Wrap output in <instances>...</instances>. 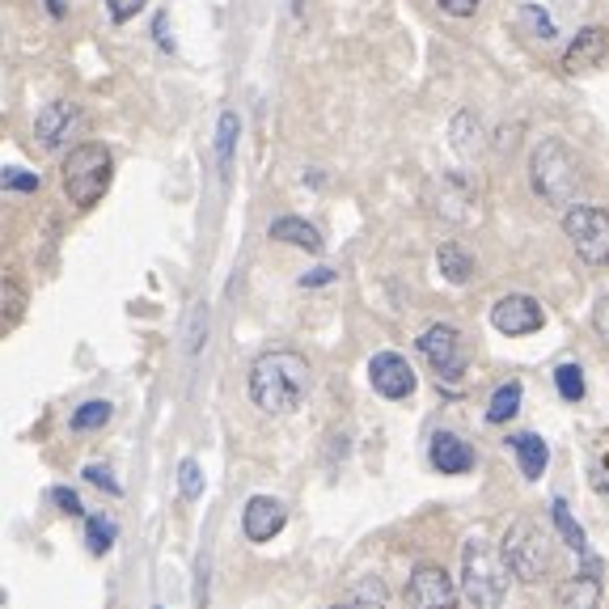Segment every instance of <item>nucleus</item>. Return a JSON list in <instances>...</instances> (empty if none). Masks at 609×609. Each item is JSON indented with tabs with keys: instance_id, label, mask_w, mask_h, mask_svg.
<instances>
[{
	"instance_id": "f257e3e1",
	"label": "nucleus",
	"mask_w": 609,
	"mask_h": 609,
	"mask_svg": "<svg viewBox=\"0 0 609 609\" xmlns=\"http://www.w3.org/2000/svg\"><path fill=\"white\" fill-rule=\"evenodd\" d=\"M309 361L301 352H263L258 361L250 364V398L258 411L267 416H292L309 398Z\"/></svg>"
},
{
	"instance_id": "f03ea898",
	"label": "nucleus",
	"mask_w": 609,
	"mask_h": 609,
	"mask_svg": "<svg viewBox=\"0 0 609 609\" xmlns=\"http://www.w3.org/2000/svg\"><path fill=\"white\" fill-rule=\"evenodd\" d=\"M529 178H533V191L542 195L546 203H554V208H572L584 187L580 162L572 157V148L558 136H546L533 148V157H529Z\"/></svg>"
},
{
	"instance_id": "7ed1b4c3",
	"label": "nucleus",
	"mask_w": 609,
	"mask_h": 609,
	"mask_svg": "<svg viewBox=\"0 0 609 609\" xmlns=\"http://www.w3.org/2000/svg\"><path fill=\"white\" fill-rule=\"evenodd\" d=\"M462 593L474 609H503L508 597V567L491 542L470 538L462 546Z\"/></svg>"
},
{
	"instance_id": "20e7f679",
	"label": "nucleus",
	"mask_w": 609,
	"mask_h": 609,
	"mask_svg": "<svg viewBox=\"0 0 609 609\" xmlns=\"http://www.w3.org/2000/svg\"><path fill=\"white\" fill-rule=\"evenodd\" d=\"M111 174H114V162H111V148L107 144H77L64 166H59V178H64V195L77 203V208H93L107 187H111Z\"/></svg>"
},
{
	"instance_id": "39448f33",
	"label": "nucleus",
	"mask_w": 609,
	"mask_h": 609,
	"mask_svg": "<svg viewBox=\"0 0 609 609\" xmlns=\"http://www.w3.org/2000/svg\"><path fill=\"white\" fill-rule=\"evenodd\" d=\"M499 558L508 567V576L525 584H538L551 572V546H546V533L533 525V521H517V525L503 533V546Z\"/></svg>"
},
{
	"instance_id": "423d86ee",
	"label": "nucleus",
	"mask_w": 609,
	"mask_h": 609,
	"mask_svg": "<svg viewBox=\"0 0 609 609\" xmlns=\"http://www.w3.org/2000/svg\"><path fill=\"white\" fill-rule=\"evenodd\" d=\"M563 233L588 267H609V212L597 203L563 208Z\"/></svg>"
},
{
	"instance_id": "0eeeda50",
	"label": "nucleus",
	"mask_w": 609,
	"mask_h": 609,
	"mask_svg": "<svg viewBox=\"0 0 609 609\" xmlns=\"http://www.w3.org/2000/svg\"><path fill=\"white\" fill-rule=\"evenodd\" d=\"M419 352H423V361L432 364V373L441 377L444 386H457L466 377L470 352H466V339H462L457 326H449V322L428 326V331L419 334Z\"/></svg>"
},
{
	"instance_id": "6e6552de",
	"label": "nucleus",
	"mask_w": 609,
	"mask_h": 609,
	"mask_svg": "<svg viewBox=\"0 0 609 609\" xmlns=\"http://www.w3.org/2000/svg\"><path fill=\"white\" fill-rule=\"evenodd\" d=\"M407 606L411 609H457V584L453 576L436 567V563H423L416 567V576L407 584Z\"/></svg>"
},
{
	"instance_id": "1a4fd4ad",
	"label": "nucleus",
	"mask_w": 609,
	"mask_h": 609,
	"mask_svg": "<svg viewBox=\"0 0 609 609\" xmlns=\"http://www.w3.org/2000/svg\"><path fill=\"white\" fill-rule=\"evenodd\" d=\"M491 326L508 339H521V334H533L546 326V313L542 304L525 297V292H512V297H499L496 309H491Z\"/></svg>"
},
{
	"instance_id": "9d476101",
	"label": "nucleus",
	"mask_w": 609,
	"mask_h": 609,
	"mask_svg": "<svg viewBox=\"0 0 609 609\" xmlns=\"http://www.w3.org/2000/svg\"><path fill=\"white\" fill-rule=\"evenodd\" d=\"M368 381H373V389L381 394V398H411L416 394V368L402 361L398 352H381V356H373V364H368Z\"/></svg>"
},
{
	"instance_id": "9b49d317",
	"label": "nucleus",
	"mask_w": 609,
	"mask_h": 609,
	"mask_svg": "<svg viewBox=\"0 0 609 609\" xmlns=\"http://www.w3.org/2000/svg\"><path fill=\"white\" fill-rule=\"evenodd\" d=\"M606 56H609V30L584 26L580 34L572 38V47L563 52V73H567V77H584V73L601 68Z\"/></svg>"
},
{
	"instance_id": "f8f14e48",
	"label": "nucleus",
	"mask_w": 609,
	"mask_h": 609,
	"mask_svg": "<svg viewBox=\"0 0 609 609\" xmlns=\"http://www.w3.org/2000/svg\"><path fill=\"white\" fill-rule=\"evenodd\" d=\"M284 525H288V508L272 496H254L242 512V529L250 542H272Z\"/></svg>"
},
{
	"instance_id": "ddd939ff",
	"label": "nucleus",
	"mask_w": 609,
	"mask_h": 609,
	"mask_svg": "<svg viewBox=\"0 0 609 609\" xmlns=\"http://www.w3.org/2000/svg\"><path fill=\"white\" fill-rule=\"evenodd\" d=\"M436 195H441V217L444 221H470L474 208H478V187H474L466 174H444L436 182Z\"/></svg>"
},
{
	"instance_id": "4468645a",
	"label": "nucleus",
	"mask_w": 609,
	"mask_h": 609,
	"mask_svg": "<svg viewBox=\"0 0 609 609\" xmlns=\"http://www.w3.org/2000/svg\"><path fill=\"white\" fill-rule=\"evenodd\" d=\"M584 563L580 576L558 588V609H601V563L593 554H584Z\"/></svg>"
},
{
	"instance_id": "2eb2a0df",
	"label": "nucleus",
	"mask_w": 609,
	"mask_h": 609,
	"mask_svg": "<svg viewBox=\"0 0 609 609\" xmlns=\"http://www.w3.org/2000/svg\"><path fill=\"white\" fill-rule=\"evenodd\" d=\"M77 119H81V107L77 102H52V107H43L38 119H34V140H38V148H59L68 132L77 128Z\"/></svg>"
},
{
	"instance_id": "dca6fc26",
	"label": "nucleus",
	"mask_w": 609,
	"mask_h": 609,
	"mask_svg": "<svg viewBox=\"0 0 609 609\" xmlns=\"http://www.w3.org/2000/svg\"><path fill=\"white\" fill-rule=\"evenodd\" d=\"M432 466L441 474H470L474 470V449L457 432H436L432 436V449H428Z\"/></svg>"
},
{
	"instance_id": "f3484780",
	"label": "nucleus",
	"mask_w": 609,
	"mask_h": 609,
	"mask_svg": "<svg viewBox=\"0 0 609 609\" xmlns=\"http://www.w3.org/2000/svg\"><path fill=\"white\" fill-rule=\"evenodd\" d=\"M276 242H284V246H297V250H309V254H322V233L313 229L309 221H301V217H279V221H272V229H267Z\"/></svg>"
},
{
	"instance_id": "a211bd4d",
	"label": "nucleus",
	"mask_w": 609,
	"mask_h": 609,
	"mask_svg": "<svg viewBox=\"0 0 609 609\" xmlns=\"http://www.w3.org/2000/svg\"><path fill=\"white\" fill-rule=\"evenodd\" d=\"M512 453H517V462H521V474H525L529 483H538L542 470H546V462H551V449L542 436H533V432H521V436H512Z\"/></svg>"
},
{
	"instance_id": "6ab92c4d",
	"label": "nucleus",
	"mask_w": 609,
	"mask_h": 609,
	"mask_svg": "<svg viewBox=\"0 0 609 609\" xmlns=\"http://www.w3.org/2000/svg\"><path fill=\"white\" fill-rule=\"evenodd\" d=\"M436 267H441V276L449 279V284H470L474 254L466 246H457V242H441V246H436Z\"/></svg>"
},
{
	"instance_id": "aec40b11",
	"label": "nucleus",
	"mask_w": 609,
	"mask_h": 609,
	"mask_svg": "<svg viewBox=\"0 0 609 609\" xmlns=\"http://www.w3.org/2000/svg\"><path fill=\"white\" fill-rule=\"evenodd\" d=\"M449 140H453V148H457L466 162L478 157V148H483V123H478V114L457 111V119L449 123Z\"/></svg>"
},
{
	"instance_id": "412c9836",
	"label": "nucleus",
	"mask_w": 609,
	"mask_h": 609,
	"mask_svg": "<svg viewBox=\"0 0 609 609\" xmlns=\"http://www.w3.org/2000/svg\"><path fill=\"white\" fill-rule=\"evenodd\" d=\"M237 132H242V123H237V114L224 111L221 123H217V166H221V178L233 174V153H237Z\"/></svg>"
},
{
	"instance_id": "4be33fe9",
	"label": "nucleus",
	"mask_w": 609,
	"mask_h": 609,
	"mask_svg": "<svg viewBox=\"0 0 609 609\" xmlns=\"http://www.w3.org/2000/svg\"><path fill=\"white\" fill-rule=\"evenodd\" d=\"M521 398H525V389L521 381H503V386L491 394V407H487V419L491 423H508V419L521 411Z\"/></svg>"
},
{
	"instance_id": "5701e85b",
	"label": "nucleus",
	"mask_w": 609,
	"mask_h": 609,
	"mask_svg": "<svg viewBox=\"0 0 609 609\" xmlns=\"http://www.w3.org/2000/svg\"><path fill=\"white\" fill-rule=\"evenodd\" d=\"M22 309H26V297H22V288L13 284V276H0V334L18 326Z\"/></svg>"
},
{
	"instance_id": "b1692460",
	"label": "nucleus",
	"mask_w": 609,
	"mask_h": 609,
	"mask_svg": "<svg viewBox=\"0 0 609 609\" xmlns=\"http://www.w3.org/2000/svg\"><path fill=\"white\" fill-rule=\"evenodd\" d=\"M551 517H554V525H558V533H563V542H567V546H572L576 554H588V538H584V529L576 525V517H572L567 499H554Z\"/></svg>"
},
{
	"instance_id": "393cba45",
	"label": "nucleus",
	"mask_w": 609,
	"mask_h": 609,
	"mask_svg": "<svg viewBox=\"0 0 609 609\" xmlns=\"http://www.w3.org/2000/svg\"><path fill=\"white\" fill-rule=\"evenodd\" d=\"M554 386L563 394V402H580L584 398V368L580 364H558L554 368Z\"/></svg>"
},
{
	"instance_id": "a878e982",
	"label": "nucleus",
	"mask_w": 609,
	"mask_h": 609,
	"mask_svg": "<svg viewBox=\"0 0 609 609\" xmlns=\"http://www.w3.org/2000/svg\"><path fill=\"white\" fill-rule=\"evenodd\" d=\"M85 542H89V551L93 554H107L114 546V525L107 517H89V521H85Z\"/></svg>"
},
{
	"instance_id": "bb28decb",
	"label": "nucleus",
	"mask_w": 609,
	"mask_h": 609,
	"mask_svg": "<svg viewBox=\"0 0 609 609\" xmlns=\"http://www.w3.org/2000/svg\"><path fill=\"white\" fill-rule=\"evenodd\" d=\"M102 423H111V402H85V407H77V416H73L77 432H93Z\"/></svg>"
},
{
	"instance_id": "cd10ccee",
	"label": "nucleus",
	"mask_w": 609,
	"mask_h": 609,
	"mask_svg": "<svg viewBox=\"0 0 609 609\" xmlns=\"http://www.w3.org/2000/svg\"><path fill=\"white\" fill-rule=\"evenodd\" d=\"M356 609H386V584L381 580H364L356 584V597H352Z\"/></svg>"
},
{
	"instance_id": "c85d7f7f",
	"label": "nucleus",
	"mask_w": 609,
	"mask_h": 609,
	"mask_svg": "<svg viewBox=\"0 0 609 609\" xmlns=\"http://www.w3.org/2000/svg\"><path fill=\"white\" fill-rule=\"evenodd\" d=\"M178 483H182V496L199 499V491H203V474H199V462H195V457H187V462L178 466Z\"/></svg>"
},
{
	"instance_id": "c756f323",
	"label": "nucleus",
	"mask_w": 609,
	"mask_h": 609,
	"mask_svg": "<svg viewBox=\"0 0 609 609\" xmlns=\"http://www.w3.org/2000/svg\"><path fill=\"white\" fill-rule=\"evenodd\" d=\"M0 187L4 191H38V178L30 169H4L0 174Z\"/></svg>"
},
{
	"instance_id": "7c9ffc66",
	"label": "nucleus",
	"mask_w": 609,
	"mask_h": 609,
	"mask_svg": "<svg viewBox=\"0 0 609 609\" xmlns=\"http://www.w3.org/2000/svg\"><path fill=\"white\" fill-rule=\"evenodd\" d=\"M85 478H89L98 491H111V496L123 491V487H119V478H114V470H107V466H85Z\"/></svg>"
},
{
	"instance_id": "2f4dec72",
	"label": "nucleus",
	"mask_w": 609,
	"mask_h": 609,
	"mask_svg": "<svg viewBox=\"0 0 609 609\" xmlns=\"http://www.w3.org/2000/svg\"><path fill=\"white\" fill-rule=\"evenodd\" d=\"M525 22H529V30L538 34V38H554V22L538 9V4H525Z\"/></svg>"
},
{
	"instance_id": "473e14b6",
	"label": "nucleus",
	"mask_w": 609,
	"mask_h": 609,
	"mask_svg": "<svg viewBox=\"0 0 609 609\" xmlns=\"http://www.w3.org/2000/svg\"><path fill=\"white\" fill-rule=\"evenodd\" d=\"M107 9H111V22H132L140 9H144V0H107Z\"/></svg>"
},
{
	"instance_id": "72a5a7b5",
	"label": "nucleus",
	"mask_w": 609,
	"mask_h": 609,
	"mask_svg": "<svg viewBox=\"0 0 609 609\" xmlns=\"http://www.w3.org/2000/svg\"><path fill=\"white\" fill-rule=\"evenodd\" d=\"M52 499L59 503V512H68V517H81V512H85L81 499H77V491H68V487H56V491H52Z\"/></svg>"
},
{
	"instance_id": "f704fd0d",
	"label": "nucleus",
	"mask_w": 609,
	"mask_h": 609,
	"mask_svg": "<svg viewBox=\"0 0 609 609\" xmlns=\"http://www.w3.org/2000/svg\"><path fill=\"white\" fill-rule=\"evenodd\" d=\"M449 18H470L474 9H478V0H436Z\"/></svg>"
},
{
	"instance_id": "c9c22d12",
	"label": "nucleus",
	"mask_w": 609,
	"mask_h": 609,
	"mask_svg": "<svg viewBox=\"0 0 609 609\" xmlns=\"http://www.w3.org/2000/svg\"><path fill=\"white\" fill-rule=\"evenodd\" d=\"M593 326H597V334L609 343V297H601L597 301V309H593Z\"/></svg>"
},
{
	"instance_id": "e433bc0d",
	"label": "nucleus",
	"mask_w": 609,
	"mask_h": 609,
	"mask_svg": "<svg viewBox=\"0 0 609 609\" xmlns=\"http://www.w3.org/2000/svg\"><path fill=\"white\" fill-rule=\"evenodd\" d=\"M334 272L331 267H318V272H309V276H301V288H322V284H331Z\"/></svg>"
},
{
	"instance_id": "4c0bfd02",
	"label": "nucleus",
	"mask_w": 609,
	"mask_h": 609,
	"mask_svg": "<svg viewBox=\"0 0 609 609\" xmlns=\"http://www.w3.org/2000/svg\"><path fill=\"white\" fill-rule=\"evenodd\" d=\"M153 34H157V43H162V52H174V43H169L166 13H157V22H153Z\"/></svg>"
},
{
	"instance_id": "58836bf2",
	"label": "nucleus",
	"mask_w": 609,
	"mask_h": 609,
	"mask_svg": "<svg viewBox=\"0 0 609 609\" xmlns=\"http://www.w3.org/2000/svg\"><path fill=\"white\" fill-rule=\"evenodd\" d=\"M597 491H606L609 496V457L601 462V470H597Z\"/></svg>"
},
{
	"instance_id": "ea45409f",
	"label": "nucleus",
	"mask_w": 609,
	"mask_h": 609,
	"mask_svg": "<svg viewBox=\"0 0 609 609\" xmlns=\"http://www.w3.org/2000/svg\"><path fill=\"white\" fill-rule=\"evenodd\" d=\"M47 9H52V18H64L68 9H64V0H47Z\"/></svg>"
},
{
	"instance_id": "a19ab883",
	"label": "nucleus",
	"mask_w": 609,
	"mask_h": 609,
	"mask_svg": "<svg viewBox=\"0 0 609 609\" xmlns=\"http://www.w3.org/2000/svg\"><path fill=\"white\" fill-rule=\"evenodd\" d=\"M0 609H9V597H4V593H0Z\"/></svg>"
},
{
	"instance_id": "79ce46f5",
	"label": "nucleus",
	"mask_w": 609,
	"mask_h": 609,
	"mask_svg": "<svg viewBox=\"0 0 609 609\" xmlns=\"http://www.w3.org/2000/svg\"><path fill=\"white\" fill-rule=\"evenodd\" d=\"M331 609H356V606H331Z\"/></svg>"
}]
</instances>
